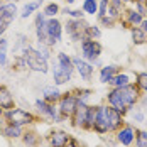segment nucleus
I'll list each match as a JSON object with an SVG mask.
<instances>
[{
    "label": "nucleus",
    "mask_w": 147,
    "mask_h": 147,
    "mask_svg": "<svg viewBox=\"0 0 147 147\" xmlns=\"http://www.w3.org/2000/svg\"><path fill=\"white\" fill-rule=\"evenodd\" d=\"M42 5V0H34V2H27L26 5H24V9L19 12L20 15V19H29L32 14H36L37 12V9Z\"/></svg>",
    "instance_id": "nucleus-25"
},
{
    "label": "nucleus",
    "mask_w": 147,
    "mask_h": 147,
    "mask_svg": "<svg viewBox=\"0 0 147 147\" xmlns=\"http://www.w3.org/2000/svg\"><path fill=\"white\" fill-rule=\"evenodd\" d=\"M7 49H9V41L2 36L0 37V69L7 66Z\"/></svg>",
    "instance_id": "nucleus-30"
},
{
    "label": "nucleus",
    "mask_w": 147,
    "mask_h": 147,
    "mask_svg": "<svg viewBox=\"0 0 147 147\" xmlns=\"http://www.w3.org/2000/svg\"><path fill=\"white\" fill-rule=\"evenodd\" d=\"M108 2H110V5H112V7H115V9H118V10H122V12H123L125 5H123V2H122V0H108Z\"/></svg>",
    "instance_id": "nucleus-41"
},
{
    "label": "nucleus",
    "mask_w": 147,
    "mask_h": 147,
    "mask_svg": "<svg viewBox=\"0 0 147 147\" xmlns=\"http://www.w3.org/2000/svg\"><path fill=\"white\" fill-rule=\"evenodd\" d=\"M71 61H73V66H74V71L80 74V78L83 81H91L93 76H95V66L83 59L81 56H71Z\"/></svg>",
    "instance_id": "nucleus-13"
},
{
    "label": "nucleus",
    "mask_w": 147,
    "mask_h": 147,
    "mask_svg": "<svg viewBox=\"0 0 147 147\" xmlns=\"http://www.w3.org/2000/svg\"><path fill=\"white\" fill-rule=\"evenodd\" d=\"M130 147H137V146H135V144H134V146H130Z\"/></svg>",
    "instance_id": "nucleus-48"
},
{
    "label": "nucleus",
    "mask_w": 147,
    "mask_h": 147,
    "mask_svg": "<svg viewBox=\"0 0 147 147\" xmlns=\"http://www.w3.org/2000/svg\"><path fill=\"white\" fill-rule=\"evenodd\" d=\"M46 30H47V41L46 44L49 47H54L61 42L63 39V32H64V24L59 20L58 17H51L46 22Z\"/></svg>",
    "instance_id": "nucleus-11"
},
{
    "label": "nucleus",
    "mask_w": 147,
    "mask_h": 147,
    "mask_svg": "<svg viewBox=\"0 0 147 147\" xmlns=\"http://www.w3.org/2000/svg\"><path fill=\"white\" fill-rule=\"evenodd\" d=\"M142 95L144 93L140 91V88L135 83H130L122 88H108L107 95H105V103L110 105L112 108H115L125 117V115H129L130 110H134L139 105Z\"/></svg>",
    "instance_id": "nucleus-1"
},
{
    "label": "nucleus",
    "mask_w": 147,
    "mask_h": 147,
    "mask_svg": "<svg viewBox=\"0 0 147 147\" xmlns=\"http://www.w3.org/2000/svg\"><path fill=\"white\" fill-rule=\"evenodd\" d=\"M0 107L3 110H10V108L17 107L12 91L9 90V86H5V85H0Z\"/></svg>",
    "instance_id": "nucleus-22"
},
{
    "label": "nucleus",
    "mask_w": 147,
    "mask_h": 147,
    "mask_svg": "<svg viewBox=\"0 0 147 147\" xmlns=\"http://www.w3.org/2000/svg\"><path fill=\"white\" fill-rule=\"evenodd\" d=\"M88 22L85 19H68L64 24V32L73 42H81L88 39Z\"/></svg>",
    "instance_id": "nucleus-5"
},
{
    "label": "nucleus",
    "mask_w": 147,
    "mask_h": 147,
    "mask_svg": "<svg viewBox=\"0 0 147 147\" xmlns=\"http://www.w3.org/2000/svg\"><path fill=\"white\" fill-rule=\"evenodd\" d=\"M132 7L135 9V10H137V12H139V14L146 15V12H147V5H146V3H139V2H135Z\"/></svg>",
    "instance_id": "nucleus-40"
},
{
    "label": "nucleus",
    "mask_w": 147,
    "mask_h": 147,
    "mask_svg": "<svg viewBox=\"0 0 147 147\" xmlns=\"http://www.w3.org/2000/svg\"><path fill=\"white\" fill-rule=\"evenodd\" d=\"M123 68L120 66V64H105L100 68V71H98V81L102 83V85H108L110 81H112V78L118 73V71H122Z\"/></svg>",
    "instance_id": "nucleus-19"
},
{
    "label": "nucleus",
    "mask_w": 147,
    "mask_h": 147,
    "mask_svg": "<svg viewBox=\"0 0 147 147\" xmlns=\"http://www.w3.org/2000/svg\"><path fill=\"white\" fill-rule=\"evenodd\" d=\"M71 91L74 93V96L78 98L80 103H90V98L93 96V90L91 88H73Z\"/></svg>",
    "instance_id": "nucleus-26"
},
{
    "label": "nucleus",
    "mask_w": 147,
    "mask_h": 147,
    "mask_svg": "<svg viewBox=\"0 0 147 147\" xmlns=\"http://www.w3.org/2000/svg\"><path fill=\"white\" fill-rule=\"evenodd\" d=\"M63 2H64L66 5H73V3H74V2H76V0H63Z\"/></svg>",
    "instance_id": "nucleus-44"
},
{
    "label": "nucleus",
    "mask_w": 147,
    "mask_h": 147,
    "mask_svg": "<svg viewBox=\"0 0 147 147\" xmlns=\"http://www.w3.org/2000/svg\"><path fill=\"white\" fill-rule=\"evenodd\" d=\"M63 14L68 15V19H85V12L81 9H71L69 5L63 9Z\"/></svg>",
    "instance_id": "nucleus-34"
},
{
    "label": "nucleus",
    "mask_w": 147,
    "mask_h": 147,
    "mask_svg": "<svg viewBox=\"0 0 147 147\" xmlns=\"http://www.w3.org/2000/svg\"><path fill=\"white\" fill-rule=\"evenodd\" d=\"M98 26H100V27H107V29H113L117 24L112 22V20L107 19V17H98Z\"/></svg>",
    "instance_id": "nucleus-39"
},
{
    "label": "nucleus",
    "mask_w": 147,
    "mask_h": 147,
    "mask_svg": "<svg viewBox=\"0 0 147 147\" xmlns=\"http://www.w3.org/2000/svg\"><path fill=\"white\" fill-rule=\"evenodd\" d=\"M78 147H81V146H78Z\"/></svg>",
    "instance_id": "nucleus-49"
},
{
    "label": "nucleus",
    "mask_w": 147,
    "mask_h": 147,
    "mask_svg": "<svg viewBox=\"0 0 147 147\" xmlns=\"http://www.w3.org/2000/svg\"><path fill=\"white\" fill-rule=\"evenodd\" d=\"M139 27H140V29H142V30L147 34V19H144V20L140 22V26H139Z\"/></svg>",
    "instance_id": "nucleus-42"
},
{
    "label": "nucleus",
    "mask_w": 147,
    "mask_h": 147,
    "mask_svg": "<svg viewBox=\"0 0 147 147\" xmlns=\"http://www.w3.org/2000/svg\"><path fill=\"white\" fill-rule=\"evenodd\" d=\"M142 20H144V15L139 14L132 5H129V7H125L123 12H122V20H120V24H122L125 29H130V27H139Z\"/></svg>",
    "instance_id": "nucleus-15"
},
{
    "label": "nucleus",
    "mask_w": 147,
    "mask_h": 147,
    "mask_svg": "<svg viewBox=\"0 0 147 147\" xmlns=\"http://www.w3.org/2000/svg\"><path fill=\"white\" fill-rule=\"evenodd\" d=\"M34 108H36V113H37V117L41 118V120L53 122V123H61V122H64L63 118L59 117L56 103H49V102H46L44 98H37V100L34 102Z\"/></svg>",
    "instance_id": "nucleus-6"
},
{
    "label": "nucleus",
    "mask_w": 147,
    "mask_h": 147,
    "mask_svg": "<svg viewBox=\"0 0 147 147\" xmlns=\"http://www.w3.org/2000/svg\"><path fill=\"white\" fill-rule=\"evenodd\" d=\"M130 39L134 46H144L147 44V34L140 27H130Z\"/></svg>",
    "instance_id": "nucleus-24"
},
{
    "label": "nucleus",
    "mask_w": 147,
    "mask_h": 147,
    "mask_svg": "<svg viewBox=\"0 0 147 147\" xmlns=\"http://www.w3.org/2000/svg\"><path fill=\"white\" fill-rule=\"evenodd\" d=\"M24 130H26L24 127H19V125H14V123H5V122H3V127L0 129L2 135L9 140H20Z\"/></svg>",
    "instance_id": "nucleus-21"
},
{
    "label": "nucleus",
    "mask_w": 147,
    "mask_h": 147,
    "mask_svg": "<svg viewBox=\"0 0 147 147\" xmlns=\"http://www.w3.org/2000/svg\"><path fill=\"white\" fill-rule=\"evenodd\" d=\"M42 14H44L47 19L58 17V15L61 14V7H59V3H56V2H47L44 5V9H42Z\"/></svg>",
    "instance_id": "nucleus-28"
},
{
    "label": "nucleus",
    "mask_w": 147,
    "mask_h": 147,
    "mask_svg": "<svg viewBox=\"0 0 147 147\" xmlns=\"http://www.w3.org/2000/svg\"><path fill=\"white\" fill-rule=\"evenodd\" d=\"M81 10L85 12V15H96L98 12V0H83L81 3Z\"/></svg>",
    "instance_id": "nucleus-29"
},
{
    "label": "nucleus",
    "mask_w": 147,
    "mask_h": 147,
    "mask_svg": "<svg viewBox=\"0 0 147 147\" xmlns=\"http://www.w3.org/2000/svg\"><path fill=\"white\" fill-rule=\"evenodd\" d=\"M88 107H90V103H78L73 117L69 118V122H71V125H73L74 129L86 130V123H88Z\"/></svg>",
    "instance_id": "nucleus-14"
},
{
    "label": "nucleus",
    "mask_w": 147,
    "mask_h": 147,
    "mask_svg": "<svg viewBox=\"0 0 147 147\" xmlns=\"http://www.w3.org/2000/svg\"><path fill=\"white\" fill-rule=\"evenodd\" d=\"M134 81H135V73H129V71L122 69V71H118L112 78V81L108 83V86L110 88H122V86H127V85H130Z\"/></svg>",
    "instance_id": "nucleus-18"
},
{
    "label": "nucleus",
    "mask_w": 147,
    "mask_h": 147,
    "mask_svg": "<svg viewBox=\"0 0 147 147\" xmlns=\"http://www.w3.org/2000/svg\"><path fill=\"white\" fill-rule=\"evenodd\" d=\"M19 14V9L14 2H3L0 3V37L7 32L10 27V24L15 20V17Z\"/></svg>",
    "instance_id": "nucleus-10"
},
{
    "label": "nucleus",
    "mask_w": 147,
    "mask_h": 147,
    "mask_svg": "<svg viewBox=\"0 0 147 147\" xmlns=\"http://www.w3.org/2000/svg\"><path fill=\"white\" fill-rule=\"evenodd\" d=\"M36 49H37V53L42 56L44 59H47V61H51V58H53V53H51V49L53 47H49L47 44H44V42H36V46H34Z\"/></svg>",
    "instance_id": "nucleus-33"
},
{
    "label": "nucleus",
    "mask_w": 147,
    "mask_h": 147,
    "mask_svg": "<svg viewBox=\"0 0 147 147\" xmlns=\"http://www.w3.org/2000/svg\"><path fill=\"white\" fill-rule=\"evenodd\" d=\"M135 132H137V127L134 123H130V122H125L117 132L112 134V135H113V139H115V142L118 146L130 147L135 144Z\"/></svg>",
    "instance_id": "nucleus-12"
},
{
    "label": "nucleus",
    "mask_w": 147,
    "mask_h": 147,
    "mask_svg": "<svg viewBox=\"0 0 147 147\" xmlns=\"http://www.w3.org/2000/svg\"><path fill=\"white\" fill-rule=\"evenodd\" d=\"M103 17H107V19H110L112 22H115V24H120V20H122V10H118L115 7H108V10H107V14L103 15Z\"/></svg>",
    "instance_id": "nucleus-32"
},
{
    "label": "nucleus",
    "mask_w": 147,
    "mask_h": 147,
    "mask_svg": "<svg viewBox=\"0 0 147 147\" xmlns=\"http://www.w3.org/2000/svg\"><path fill=\"white\" fill-rule=\"evenodd\" d=\"M144 19H147V12H146V15H144Z\"/></svg>",
    "instance_id": "nucleus-47"
},
{
    "label": "nucleus",
    "mask_w": 147,
    "mask_h": 147,
    "mask_svg": "<svg viewBox=\"0 0 147 147\" xmlns=\"http://www.w3.org/2000/svg\"><path fill=\"white\" fill-rule=\"evenodd\" d=\"M53 81L54 85L58 86H63L66 83L71 81L74 74V66H73V61H71V56L66 54V53H58L56 54V59L53 61Z\"/></svg>",
    "instance_id": "nucleus-2"
},
{
    "label": "nucleus",
    "mask_w": 147,
    "mask_h": 147,
    "mask_svg": "<svg viewBox=\"0 0 147 147\" xmlns=\"http://www.w3.org/2000/svg\"><path fill=\"white\" fill-rule=\"evenodd\" d=\"M3 112H5V110H3V108H2V107H0V118L3 117Z\"/></svg>",
    "instance_id": "nucleus-46"
},
{
    "label": "nucleus",
    "mask_w": 147,
    "mask_h": 147,
    "mask_svg": "<svg viewBox=\"0 0 147 147\" xmlns=\"http://www.w3.org/2000/svg\"><path fill=\"white\" fill-rule=\"evenodd\" d=\"M22 56L26 59V64H27V69L34 71V73H41V74H47L51 71V66H49V61L44 59L39 53L37 49L34 47V44L29 46L24 49Z\"/></svg>",
    "instance_id": "nucleus-4"
},
{
    "label": "nucleus",
    "mask_w": 147,
    "mask_h": 147,
    "mask_svg": "<svg viewBox=\"0 0 147 147\" xmlns=\"http://www.w3.org/2000/svg\"><path fill=\"white\" fill-rule=\"evenodd\" d=\"M100 37H102V27L98 24H90L88 26V39L100 41Z\"/></svg>",
    "instance_id": "nucleus-37"
},
{
    "label": "nucleus",
    "mask_w": 147,
    "mask_h": 147,
    "mask_svg": "<svg viewBox=\"0 0 147 147\" xmlns=\"http://www.w3.org/2000/svg\"><path fill=\"white\" fill-rule=\"evenodd\" d=\"M108 7H110V2H108V0H98V12H96V19H98V17H103V15L107 14Z\"/></svg>",
    "instance_id": "nucleus-38"
},
{
    "label": "nucleus",
    "mask_w": 147,
    "mask_h": 147,
    "mask_svg": "<svg viewBox=\"0 0 147 147\" xmlns=\"http://www.w3.org/2000/svg\"><path fill=\"white\" fill-rule=\"evenodd\" d=\"M69 139H71V135L61 129H54L46 135L47 147H66L69 144Z\"/></svg>",
    "instance_id": "nucleus-16"
},
{
    "label": "nucleus",
    "mask_w": 147,
    "mask_h": 147,
    "mask_svg": "<svg viewBox=\"0 0 147 147\" xmlns=\"http://www.w3.org/2000/svg\"><path fill=\"white\" fill-rule=\"evenodd\" d=\"M142 93H147V71H139L135 73V81H134Z\"/></svg>",
    "instance_id": "nucleus-31"
},
{
    "label": "nucleus",
    "mask_w": 147,
    "mask_h": 147,
    "mask_svg": "<svg viewBox=\"0 0 147 147\" xmlns=\"http://www.w3.org/2000/svg\"><path fill=\"white\" fill-rule=\"evenodd\" d=\"M20 142L26 147H39L41 142H42V137L36 132L32 127H27L24 130V134H22V137H20Z\"/></svg>",
    "instance_id": "nucleus-20"
},
{
    "label": "nucleus",
    "mask_w": 147,
    "mask_h": 147,
    "mask_svg": "<svg viewBox=\"0 0 147 147\" xmlns=\"http://www.w3.org/2000/svg\"><path fill=\"white\" fill-rule=\"evenodd\" d=\"M135 2H139V3H146L147 5V0H135ZM135 2H134V3H135Z\"/></svg>",
    "instance_id": "nucleus-45"
},
{
    "label": "nucleus",
    "mask_w": 147,
    "mask_h": 147,
    "mask_svg": "<svg viewBox=\"0 0 147 147\" xmlns=\"http://www.w3.org/2000/svg\"><path fill=\"white\" fill-rule=\"evenodd\" d=\"M3 122L5 123H14V125H19V127H34L41 118L37 117L36 112H30V110H26V108H20V107H14L10 110H5L3 112Z\"/></svg>",
    "instance_id": "nucleus-3"
},
{
    "label": "nucleus",
    "mask_w": 147,
    "mask_h": 147,
    "mask_svg": "<svg viewBox=\"0 0 147 147\" xmlns=\"http://www.w3.org/2000/svg\"><path fill=\"white\" fill-rule=\"evenodd\" d=\"M100 105H102V115H103V122L107 125V130H108V135H112L125 123V117L120 112H117L115 108H112L110 105H107L105 102L100 103Z\"/></svg>",
    "instance_id": "nucleus-7"
},
{
    "label": "nucleus",
    "mask_w": 147,
    "mask_h": 147,
    "mask_svg": "<svg viewBox=\"0 0 147 147\" xmlns=\"http://www.w3.org/2000/svg\"><path fill=\"white\" fill-rule=\"evenodd\" d=\"M78 103L80 102H78V98L74 96L73 91L63 93L61 98L58 100V103H56L59 117L63 118V120H69V118L73 117V113H74V110H76V107H78Z\"/></svg>",
    "instance_id": "nucleus-8"
},
{
    "label": "nucleus",
    "mask_w": 147,
    "mask_h": 147,
    "mask_svg": "<svg viewBox=\"0 0 147 147\" xmlns=\"http://www.w3.org/2000/svg\"><path fill=\"white\" fill-rule=\"evenodd\" d=\"M135 146L147 147V129H137V132H135Z\"/></svg>",
    "instance_id": "nucleus-35"
},
{
    "label": "nucleus",
    "mask_w": 147,
    "mask_h": 147,
    "mask_svg": "<svg viewBox=\"0 0 147 147\" xmlns=\"http://www.w3.org/2000/svg\"><path fill=\"white\" fill-rule=\"evenodd\" d=\"M129 113H132V123H146V118H147V113L146 110L140 107V105H137L134 110H130Z\"/></svg>",
    "instance_id": "nucleus-27"
},
{
    "label": "nucleus",
    "mask_w": 147,
    "mask_h": 147,
    "mask_svg": "<svg viewBox=\"0 0 147 147\" xmlns=\"http://www.w3.org/2000/svg\"><path fill=\"white\" fill-rule=\"evenodd\" d=\"M12 69L14 71H26L27 69V64H26V59L24 56H14V61H12Z\"/></svg>",
    "instance_id": "nucleus-36"
},
{
    "label": "nucleus",
    "mask_w": 147,
    "mask_h": 147,
    "mask_svg": "<svg viewBox=\"0 0 147 147\" xmlns=\"http://www.w3.org/2000/svg\"><path fill=\"white\" fill-rule=\"evenodd\" d=\"M102 53H103V46L96 39H85V41L80 42V56L83 59H86V61H90L91 64L96 59H100Z\"/></svg>",
    "instance_id": "nucleus-9"
},
{
    "label": "nucleus",
    "mask_w": 147,
    "mask_h": 147,
    "mask_svg": "<svg viewBox=\"0 0 147 147\" xmlns=\"http://www.w3.org/2000/svg\"><path fill=\"white\" fill-rule=\"evenodd\" d=\"M46 22L47 17L42 12H36L34 19V32H36V42H44L47 41V30H46Z\"/></svg>",
    "instance_id": "nucleus-17"
},
{
    "label": "nucleus",
    "mask_w": 147,
    "mask_h": 147,
    "mask_svg": "<svg viewBox=\"0 0 147 147\" xmlns=\"http://www.w3.org/2000/svg\"><path fill=\"white\" fill-rule=\"evenodd\" d=\"M66 147H69V146H66Z\"/></svg>",
    "instance_id": "nucleus-50"
},
{
    "label": "nucleus",
    "mask_w": 147,
    "mask_h": 147,
    "mask_svg": "<svg viewBox=\"0 0 147 147\" xmlns=\"http://www.w3.org/2000/svg\"><path fill=\"white\" fill-rule=\"evenodd\" d=\"M122 2H123V5H125V7H129V5H134V2H135V0H122Z\"/></svg>",
    "instance_id": "nucleus-43"
},
{
    "label": "nucleus",
    "mask_w": 147,
    "mask_h": 147,
    "mask_svg": "<svg viewBox=\"0 0 147 147\" xmlns=\"http://www.w3.org/2000/svg\"><path fill=\"white\" fill-rule=\"evenodd\" d=\"M41 98H44L46 102L49 103H58V100L61 98V95H63V91L59 90L58 85H47L44 88L41 90Z\"/></svg>",
    "instance_id": "nucleus-23"
}]
</instances>
